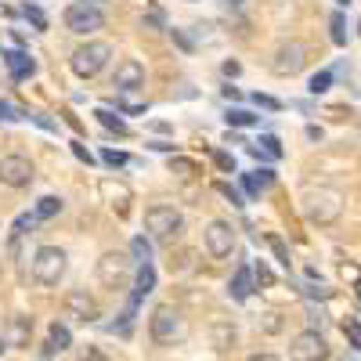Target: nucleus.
I'll return each instance as SVG.
<instances>
[{
    "label": "nucleus",
    "instance_id": "f257e3e1",
    "mask_svg": "<svg viewBox=\"0 0 361 361\" xmlns=\"http://www.w3.org/2000/svg\"><path fill=\"white\" fill-rule=\"evenodd\" d=\"M304 214H307V221L311 224H333V221H340V214H343V199H340V192H333V188H311L307 195H304Z\"/></svg>",
    "mask_w": 361,
    "mask_h": 361
},
{
    "label": "nucleus",
    "instance_id": "f03ea898",
    "mask_svg": "<svg viewBox=\"0 0 361 361\" xmlns=\"http://www.w3.org/2000/svg\"><path fill=\"white\" fill-rule=\"evenodd\" d=\"M109 58H112V47H109L105 40H87V44H80V47L73 51L69 66H73L76 76L90 80V76H98V73L109 66Z\"/></svg>",
    "mask_w": 361,
    "mask_h": 361
},
{
    "label": "nucleus",
    "instance_id": "7ed1b4c3",
    "mask_svg": "<svg viewBox=\"0 0 361 361\" xmlns=\"http://www.w3.org/2000/svg\"><path fill=\"white\" fill-rule=\"evenodd\" d=\"M148 333H152L156 343H177V340L188 336V325H185V318H180L177 307L163 304V307L152 311V318H148Z\"/></svg>",
    "mask_w": 361,
    "mask_h": 361
},
{
    "label": "nucleus",
    "instance_id": "20e7f679",
    "mask_svg": "<svg viewBox=\"0 0 361 361\" xmlns=\"http://www.w3.org/2000/svg\"><path fill=\"white\" fill-rule=\"evenodd\" d=\"M145 228L152 238H159V243H170V238L180 235V228H185V217H180L177 206H148L145 209Z\"/></svg>",
    "mask_w": 361,
    "mask_h": 361
},
{
    "label": "nucleus",
    "instance_id": "39448f33",
    "mask_svg": "<svg viewBox=\"0 0 361 361\" xmlns=\"http://www.w3.org/2000/svg\"><path fill=\"white\" fill-rule=\"evenodd\" d=\"M66 264H69L66 250L40 246L37 257H33V279H37L40 286H58V282H62V275H66Z\"/></svg>",
    "mask_w": 361,
    "mask_h": 361
},
{
    "label": "nucleus",
    "instance_id": "423d86ee",
    "mask_svg": "<svg viewBox=\"0 0 361 361\" xmlns=\"http://www.w3.org/2000/svg\"><path fill=\"white\" fill-rule=\"evenodd\" d=\"M127 275H130V257L127 253H119V250L102 253V260H98V282L105 289H119L127 282Z\"/></svg>",
    "mask_w": 361,
    "mask_h": 361
},
{
    "label": "nucleus",
    "instance_id": "0eeeda50",
    "mask_svg": "<svg viewBox=\"0 0 361 361\" xmlns=\"http://www.w3.org/2000/svg\"><path fill=\"white\" fill-rule=\"evenodd\" d=\"M289 357L293 361H325L329 357V343L318 329H304L293 343H289Z\"/></svg>",
    "mask_w": 361,
    "mask_h": 361
},
{
    "label": "nucleus",
    "instance_id": "6e6552de",
    "mask_svg": "<svg viewBox=\"0 0 361 361\" xmlns=\"http://www.w3.org/2000/svg\"><path fill=\"white\" fill-rule=\"evenodd\" d=\"M304 66H307V44H300V40L282 44L275 51V62H271V69H275L279 76H296Z\"/></svg>",
    "mask_w": 361,
    "mask_h": 361
},
{
    "label": "nucleus",
    "instance_id": "1a4fd4ad",
    "mask_svg": "<svg viewBox=\"0 0 361 361\" xmlns=\"http://www.w3.org/2000/svg\"><path fill=\"white\" fill-rule=\"evenodd\" d=\"M66 25L73 29V33H98V29L105 25V15L94 8V4H69L66 8Z\"/></svg>",
    "mask_w": 361,
    "mask_h": 361
},
{
    "label": "nucleus",
    "instance_id": "9d476101",
    "mask_svg": "<svg viewBox=\"0 0 361 361\" xmlns=\"http://www.w3.org/2000/svg\"><path fill=\"white\" fill-rule=\"evenodd\" d=\"M206 253L209 257H231V250H235V228L228 224V221H209V228H206Z\"/></svg>",
    "mask_w": 361,
    "mask_h": 361
},
{
    "label": "nucleus",
    "instance_id": "9b49d317",
    "mask_svg": "<svg viewBox=\"0 0 361 361\" xmlns=\"http://www.w3.org/2000/svg\"><path fill=\"white\" fill-rule=\"evenodd\" d=\"M33 180V163L25 156H4L0 159V185L8 188H25Z\"/></svg>",
    "mask_w": 361,
    "mask_h": 361
},
{
    "label": "nucleus",
    "instance_id": "f8f14e48",
    "mask_svg": "<svg viewBox=\"0 0 361 361\" xmlns=\"http://www.w3.org/2000/svg\"><path fill=\"white\" fill-rule=\"evenodd\" d=\"M66 311L76 318V322H98L102 318V307H98V300L94 296H90L87 289H73L69 296H66Z\"/></svg>",
    "mask_w": 361,
    "mask_h": 361
},
{
    "label": "nucleus",
    "instance_id": "ddd939ff",
    "mask_svg": "<svg viewBox=\"0 0 361 361\" xmlns=\"http://www.w3.org/2000/svg\"><path fill=\"white\" fill-rule=\"evenodd\" d=\"M141 83H145V66L137 62V58H123V62L116 66L112 87L119 90V94H130V90H137Z\"/></svg>",
    "mask_w": 361,
    "mask_h": 361
},
{
    "label": "nucleus",
    "instance_id": "4468645a",
    "mask_svg": "<svg viewBox=\"0 0 361 361\" xmlns=\"http://www.w3.org/2000/svg\"><path fill=\"white\" fill-rule=\"evenodd\" d=\"M102 199L116 209V217H127V214H130V202H134V192L123 185V180L105 177V180H102Z\"/></svg>",
    "mask_w": 361,
    "mask_h": 361
},
{
    "label": "nucleus",
    "instance_id": "2eb2a0df",
    "mask_svg": "<svg viewBox=\"0 0 361 361\" xmlns=\"http://www.w3.org/2000/svg\"><path fill=\"white\" fill-rule=\"evenodd\" d=\"M29 336H33V318H29V314H15L0 340H4L8 347H29Z\"/></svg>",
    "mask_w": 361,
    "mask_h": 361
},
{
    "label": "nucleus",
    "instance_id": "dca6fc26",
    "mask_svg": "<svg viewBox=\"0 0 361 361\" xmlns=\"http://www.w3.org/2000/svg\"><path fill=\"white\" fill-rule=\"evenodd\" d=\"M235 340H238V333H235V325L231 322H214V325H209V347H214V350H221V354H228L231 347H235Z\"/></svg>",
    "mask_w": 361,
    "mask_h": 361
},
{
    "label": "nucleus",
    "instance_id": "f3484780",
    "mask_svg": "<svg viewBox=\"0 0 361 361\" xmlns=\"http://www.w3.org/2000/svg\"><path fill=\"white\" fill-rule=\"evenodd\" d=\"M228 289H231L235 300H250V293H253V267H250V264H238Z\"/></svg>",
    "mask_w": 361,
    "mask_h": 361
},
{
    "label": "nucleus",
    "instance_id": "a211bd4d",
    "mask_svg": "<svg viewBox=\"0 0 361 361\" xmlns=\"http://www.w3.org/2000/svg\"><path fill=\"white\" fill-rule=\"evenodd\" d=\"M0 58H4V66H8V73H11L15 80H22V76L33 73V58L22 54V51H4Z\"/></svg>",
    "mask_w": 361,
    "mask_h": 361
},
{
    "label": "nucleus",
    "instance_id": "6ab92c4d",
    "mask_svg": "<svg viewBox=\"0 0 361 361\" xmlns=\"http://www.w3.org/2000/svg\"><path fill=\"white\" fill-rule=\"evenodd\" d=\"M69 343H73V336H69V329L54 322V325H51V333H47V357H51V354H58V350H66Z\"/></svg>",
    "mask_w": 361,
    "mask_h": 361
},
{
    "label": "nucleus",
    "instance_id": "aec40b11",
    "mask_svg": "<svg viewBox=\"0 0 361 361\" xmlns=\"http://www.w3.org/2000/svg\"><path fill=\"white\" fill-rule=\"evenodd\" d=\"M152 286H156V271H152V264H141V271H137V286H134V300H130V304H137L141 296L152 293Z\"/></svg>",
    "mask_w": 361,
    "mask_h": 361
},
{
    "label": "nucleus",
    "instance_id": "412c9836",
    "mask_svg": "<svg viewBox=\"0 0 361 361\" xmlns=\"http://www.w3.org/2000/svg\"><path fill=\"white\" fill-rule=\"evenodd\" d=\"M271 180H275V177H271V170H253V173H243V185H246V192L257 199L267 185H271Z\"/></svg>",
    "mask_w": 361,
    "mask_h": 361
},
{
    "label": "nucleus",
    "instance_id": "4be33fe9",
    "mask_svg": "<svg viewBox=\"0 0 361 361\" xmlns=\"http://www.w3.org/2000/svg\"><path fill=\"white\" fill-rule=\"evenodd\" d=\"M58 214H62V199H58V195H44V199L37 202V209H33L37 221H51V217H58Z\"/></svg>",
    "mask_w": 361,
    "mask_h": 361
},
{
    "label": "nucleus",
    "instance_id": "5701e85b",
    "mask_svg": "<svg viewBox=\"0 0 361 361\" xmlns=\"http://www.w3.org/2000/svg\"><path fill=\"white\" fill-rule=\"evenodd\" d=\"M170 173H177L180 180H192V177H199V166L192 159H185V156H173L170 159Z\"/></svg>",
    "mask_w": 361,
    "mask_h": 361
},
{
    "label": "nucleus",
    "instance_id": "b1692460",
    "mask_svg": "<svg viewBox=\"0 0 361 361\" xmlns=\"http://www.w3.org/2000/svg\"><path fill=\"white\" fill-rule=\"evenodd\" d=\"M94 116L102 119V127H109V130H116V134H127V123H123V119H119V116H112L109 109H98Z\"/></svg>",
    "mask_w": 361,
    "mask_h": 361
},
{
    "label": "nucleus",
    "instance_id": "393cba45",
    "mask_svg": "<svg viewBox=\"0 0 361 361\" xmlns=\"http://www.w3.org/2000/svg\"><path fill=\"white\" fill-rule=\"evenodd\" d=\"M343 336L350 340L354 350H361V322H357V318H347V322H343Z\"/></svg>",
    "mask_w": 361,
    "mask_h": 361
},
{
    "label": "nucleus",
    "instance_id": "a878e982",
    "mask_svg": "<svg viewBox=\"0 0 361 361\" xmlns=\"http://www.w3.org/2000/svg\"><path fill=\"white\" fill-rule=\"evenodd\" d=\"M130 257L137 264H148V260H152V246H148L145 238H134V243H130Z\"/></svg>",
    "mask_w": 361,
    "mask_h": 361
},
{
    "label": "nucleus",
    "instance_id": "bb28decb",
    "mask_svg": "<svg viewBox=\"0 0 361 361\" xmlns=\"http://www.w3.org/2000/svg\"><path fill=\"white\" fill-rule=\"evenodd\" d=\"M329 83H333V73H329V69L314 73V76H311V94H325V90H329Z\"/></svg>",
    "mask_w": 361,
    "mask_h": 361
},
{
    "label": "nucleus",
    "instance_id": "cd10ccee",
    "mask_svg": "<svg viewBox=\"0 0 361 361\" xmlns=\"http://www.w3.org/2000/svg\"><path fill=\"white\" fill-rule=\"evenodd\" d=\"M257 325L264 329V333H279V329H282V314L279 311H267V314H260Z\"/></svg>",
    "mask_w": 361,
    "mask_h": 361
},
{
    "label": "nucleus",
    "instance_id": "c85d7f7f",
    "mask_svg": "<svg viewBox=\"0 0 361 361\" xmlns=\"http://www.w3.org/2000/svg\"><path fill=\"white\" fill-rule=\"evenodd\" d=\"M267 243H271V250H275V257H279V264H286L289 267V250H286V243L279 235H267Z\"/></svg>",
    "mask_w": 361,
    "mask_h": 361
},
{
    "label": "nucleus",
    "instance_id": "c756f323",
    "mask_svg": "<svg viewBox=\"0 0 361 361\" xmlns=\"http://www.w3.org/2000/svg\"><path fill=\"white\" fill-rule=\"evenodd\" d=\"M257 116H250V112H243V109H231L228 112V123H235V127H250Z\"/></svg>",
    "mask_w": 361,
    "mask_h": 361
},
{
    "label": "nucleus",
    "instance_id": "7c9ffc66",
    "mask_svg": "<svg viewBox=\"0 0 361 361\" xmlns=\"http://www.w3.org/2000/svg\"><path fill=\"white\" fill-rule=\"evenodd\" d=\"M333 44H340V47L347 44V33H343V15H340V11L333 15Z\"/></svg>",
    "mask_w": 361,
    "mask_h": 361
},
{
    "label": "nucleus",
    "instance_id": "2f4dec72",
    "mask_svg": "<svg viewBox=\"0 0 361 361\" xmlns=\"http://www.w3.org/2000/svg\"><path fill=\"white\" fill-rule=\"evenodd\" d=\"M119 109H123V112H145L148 105L137 102V98H127V94H123V98H119Z\"/></svg>",
    "mask_w": 361,
    "mask_h": 361
},
{
    "label": "nucleus",
    "instance_id": "473e14b6",
    "mask_svg": "<svg viewBox=\"0 0 361 361\" xmlns=\"http://www.w3.org/2000/svg\"><path fill=\"white\" fill-rule=\"evenodd\" d=\"M76 361H109V357H105V354H102V350H98V347H83V350H80V357H76Z\"/></svg>",
    "mask_w": 361,
    "mask_h": 361
},
{
    "label": "nucleus",
    "instance_id": "72a5a7b5",
    "mask_svg": "<svg viewBox=\"0 0 361 361\" xmlns=\"http://www.w3.org/2000/svg\"><path fill=\"white\" fill-rule=\"evenodd\" d=\"M253 275H257V282H260V286H271V282H275V275L267 271V264H257V267H253Z\"/></svg>",
    "mask_w": 361,
    "mask_h": 361
},
{
    "label": "nucleus",
    "instance_id": "f704fd0d",
    "mask_svg": "<svg viewBox=\"0 0 361 361\" xmlns=\"http://www.w3.org/2000/svg\"><path fill=\"white\" fill-rule=\"evenodd\" d=\"M102 159H105L109 166H123V163H127V156H123V152H112V148H105Z\"/></svg>",
    "mask_w": 361,
    "mask_h": 361
},
{
    "label": "nucleus",
    "instance_id": "c9c22d12",
    "mask_svg": "<svg viewBox=\"0 0 361 361\" xmlns=\"http://www.w3.org/2000/svg\"><path fill=\"white\" fill-rule=\"evenodd\" d=\"M214 163H217L221 170H228V173H235V159H231L228 152H214Z\"/></svg>",
    "mask_w": 361,
    "mask_h": 361
},
{
    "label": "nucleus",
    "instance_id": "e433bc0d",
    "mask_svg": "<svg viewBox=\"0 0 361 361\" xmlns=\"http://www.w3.org/2000/svg\"><path fill=\"white\" fill-rule=\"evenodd\" d=\"M253 102H257V105H264V109H282L275 98H267V94H253Z\"/></svg>",
    "mask_w": 361,
    "mask_h": 361
},
{
    "label": "nucleus",
    "instance_id": "4c0bfd02",
    "mask_svg": "<svg viewBox=\"0 0 361 361\" xmlns=\"http://www.w3.org/2000/svg\"><path fill=\"white\" fill-rule=\"evenodd\" d=\"M25 15L33 18V25H37V29H44V25H47V22H44V15H40L37 8H25Z\"/></svg>",
    "mask_w": 361,
    "mask_h": 361
},
{
    "label": "nucleus",
    "instance_id": "58836bf2",
    "mask_svg": "<svg viewBox=\"0 0 361 361\" xmlns=\"http://www.w3.org/2000/svg\"><path fill=\"white\" fill-rule=\"evenodd\" d=\"M173 40H177L180 47H185V51H192V40H188L185 33H180V29H173Z\"/></svg>",
    "mask_w": 361,
    "mask_h": 361
},
{
    "label": "nucleus",
    "instance_id": "ea45409f",
    "mask_svg": "<svg viewBox=\"0 0 361 361\" xmlns=\"http://www.w3.org/2000/svg\"><path fill=\"white\" fill-rule=\"evenodd\" d=\"M217 188H221V192H224V195H228V199H231L235 206H243V202H238V192H235L231 185H217Z\"/></svg>",
    "mask_w": 361,
    "mask_h": 361
},
{
    "label": "nucleus",
    "instance_id": "a19ab883",
    "mask_svg": "<svg viewBox=\"0 0 361 361\" xmlns=\"http://www.w3.org/2000/svg\"><path fill=\"white\" fill-rule=\"evenodd\" d=\"M343 279L357 282V279H361V271H357V267H350V264H343Z\"/></svg>",
    "mask_w": 361,
    "mask_h": 361
},
{
    "label": "nucleus",
    "instance_id": "79ce46f5",
    "mask_svg": "<svg viewBox=\"0 0 361 361\" xmlns=\"http://www.w3.org/2000/svg\"><path fill=\"white\" fill-rule=\"evenodd\" d=\"M15 112H11V105H4V102H0V119H11Z\"/></svg>",
    "mask_w": 361,
    "mask_h": 361
},
{
    "label": "nucleus",
    "instance_id": "37998d69",
    "mask_svg": "<svg viewBox=\"0 0 361 361\" xmlns=\"http://www.w3.org/2000/svg\"><path fill=\"white\" fill-rule=\"evenodd\" d=\"M250 361H279V357H275V354H253Z\"/></svg>",
    "mask_w": 361,
    "mask_h": 361
},
{
    "label": "nucleus",
    "instance_id": "c03bdc74",
    "mask_svg": "<svg viewBox=\"0 0 361 361\" xmlns=\"http://www.w3.org/2000/svg\"><path fill=\"white\" fill-rule=\"evenodd\" d=\"M354 286H357V300H361V279H357V282H354Z\"/></svg>",
    "mask_w": 361,
    "mask_h": 361
},
{
    "label": "nucleus",
    "instance_id": "a18cd8bd",
    "mask_svg": "<svg viewBox=\"0 0 361 361\" xmlns=\"http://www.w3.org/2000/svg\"><path fill=\"white\" fill-rule=\"evenodd\" d=\"M4 347H8V343H4V340H0V350H4Z\"/></svg>",
    "mask_w": 361,
    "mask_h": 361
},
{
    "label": "nucleus",
    "instance_id": "49530a36",
    "mask_svg": "<svg viewBox=\"0 0 361 361\" xmlns=\"http://www.w3.org/2000/svg\"><path fill=\"white\" fill-rule=\"evenodd\" d=\"M231 4H243V0H231Z\"/></svg>",
    "mask_w": 361,
    "mask_h": 361
},
{
    "label": "nucleus",
    "instance_id": "de8ad7c7",
    "mask_svg": "<svg viewBox=\"0 0 361 361\" xmlns=\"http://www.w3.org/2000/svg\"><path fill=\"white\" fill-rule=\"evenodd\" d=\"M340 4H350V0H340Z\"/></svg>",
    "mask_w": 361,
    "mask_h": 361
}]
</instances>
